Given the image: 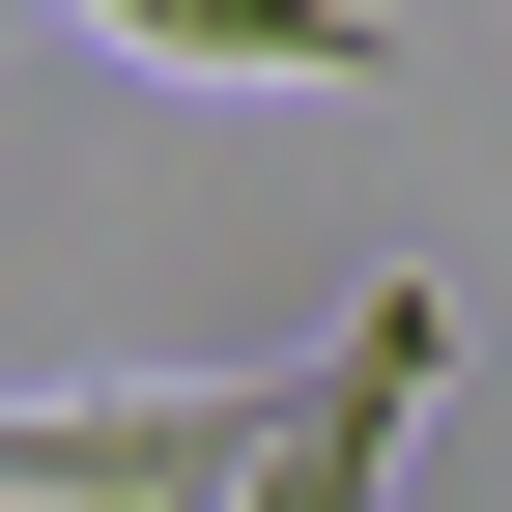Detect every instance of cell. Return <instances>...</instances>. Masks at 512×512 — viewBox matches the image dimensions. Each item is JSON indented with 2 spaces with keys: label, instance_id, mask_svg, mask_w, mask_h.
<instances>
[{
  "label": "cell",
  "instance_id": "3",
  "mask_svg": "<svg viewBox=\"0 0 512 512\" xmlns=\"http://www.w3.org/2000/svg\"><path fill=\"white\" fill-rule=\"evenodd\" d=\"M57 29H114V57H171V86H399V0H57Z\"/></svg>",
  "mask_w": 512,
  "mask_h": 512
},
{
  "label": "cell",
  "instance_id": "2",
  "mask_svg": "<svg viewBox=\"0 0 512 512\" xmlns=\"http://www.w3.org/2000/svg\"><path fill=\"white\" fill-rule=\"evenodd\" d=\"M256 370H114V399H0V484L29 512H228Z\"/></svg>",
  "mask_w": 512,
  "mask_h": 512
},
{
  "label": "cell",
  "instance_id": "1",
  "mask_svg": "<svg viewBox=\"0 0 512 512\" xmlns=\"http://www.w3.org/2000/svg\"><path fill=\"white\" fill-rule=\"evenodd\" d=\"M427 399H456V285H342V313H313V370H256L228 512H399Z\"/></svg>",
  "mask_w": 512,
  "mask_h": 512
}]
</instances>
